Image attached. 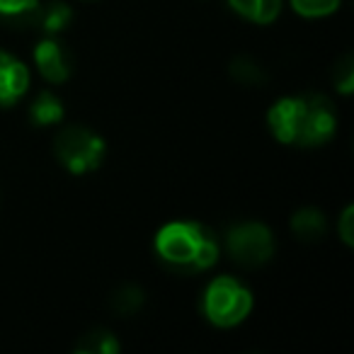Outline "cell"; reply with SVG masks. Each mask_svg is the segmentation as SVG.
<instances>
[{"label":"cell","mask_w":354,"mask_h":354,"mask_svg":"<svg viewBox=\"0 0 354 354\" xmlns=\"http://www.w3.org/2000/svg\"><path fill=\"white\" fill-rule=\"evenodd\" d=\"M252 291L236 277H214L202 294V313L214 328H236L250 315Z\"/></svg>","instance_id":"3957f363"},{"label":"cell","mask_w":354,"mask_h":354,"mask_svg":"<svg viewBox=\"0 0 354 354\" xmlns=\"http://www.w3.org/2000/svg\"><path fill=\"white\" fill-rule=\"evenodd\" d=\"M143 301H146V294H143L141 286L124 284L112 294V308L122 315H133L143 308Z\"/></svg>","instance_id":"9a60e30c"},{"label":"cell","mask_w":354,"mask_h":354,"mask_svg":"<svg viewBox=\"0 0 354 354\" xmlns=\"http://www.w3.org/2000/svg\"><path fill=\"white\" fill-rule=\"evenodd\" d=\"M291 231L304 243L323 241V236L328 233V218L320 209L304 207L291 216Z\"/></svg>","instance_id":"30bf717a"},{"label":"cell","mask_w":354,"mask_h":354,"mask_svg":"<svg viewBox=\"0 0 354 354\" xmlns=\"http://www.w3.org/2000/svg\"><path fill=\"white\" fill-rule=\"evenodd\" d=\"M41 0H0V22L12 30L37 27Z\"/></svg>","instance_id":"ba28073f"},{"label":"cell","mask_w":354,"mask_h":354,"mask_svg":"<svg viewBox=\"0 0 354 354\" xmlns=\"http://www.w3.org/2000/svg\"><path fill=\"white\" fill-rule=\"evenodd\" d=\"M156 255L167 270L180 274H202L218 262V241L199 221H170L153 238Z\"/></svg>","instance_id":"7a4b0ae2"},{"label":"cell","mask_w":354,"mask_h":354,"mask_svg":"<svg viewBox=\"0 0 354 354\" xmlns=\"http://www.w3.org/2000/svg\"><path fill=\"white\" fill-rule=\"evenodd\" d=\"M274 233L260 221L233 223L226 231V250L238 265L260 267L267 265L274 255Z\"/></svg>","instance_id":"5b68a950"},{"label":"cell","mask_w":354,"mask_h":354,"mask_svg":"<svg viewBox=\"0 0 354 354\" xmlns=\"http://www.w3.org/2000/svg\"><path fill=\"white\" fill-rule=\"evenodd\" d=\"M231 75H233V80H238L241 85H248V88H257V85L267 83V73H265V68H262V64L250 59V56H238V59H233Z\"/></svg>","instance_id":"5bb4252c"},{"label":"cell","mask_w":354,"mask_h":354,"mask_svg":"<svg viewBox=\"0 0 354 354\" xmlns=\"http://www.w3.org/2000/svg\"><path fill=\"white\" fill-rule=\"evenodd\" d=\"M66 117V107L61 97L54 93H41L35 102L30 104V119L35 127H56Z\"/></svg>","instance_id":"7c38bea8"},{"label":"cell","mask_w":354,"mask_h":354,"mask_svg":"<svg viewBox=\"0 0 354 354\" xmlns=\"http://www.w3.org/2000/svg\"><path fill=\"white\" fill-rule=\"evenodd\" d=\"M281 6L284 0H228V8L252 25H272L279 17Z\"/></svg>","instance_id":"9c48e42d"},{"label":"cell","mask_w":354,"mask_h":354,"mask_svg":"<svg viewBox=\"0 0 354 354\" xmlns=\"http://www.w3.org/2000/svg\"><path fill=\"white\" fill-rule=\"evenodd\" d=\"M35 64L37 71L54 85H64L73 71V61H71L68 51L56 37H46L35 46Z\"/></svg>","instance_id":"8992f818"},{"label":"cell","mask_w":354,"mask_h":354,"mask_svg":"<svg viewBox=\"0 0 354 354\" xmlns=\"http://www.w3.org/2000/svg\"><path fill=\"white\" fill-rule=\"evenodd\" d=\"M122 352V342L117 339V335L109 330H90L80 337V342L75 344V354H117Z\"/></svg>","instance_id":"4fadbf2b"},{"label":"cell","mask_w":354,"mask_h":354,"mask_svg":"<svg viewBox=\"0 0 354 354\" xmlns=\"http://www.w3.org/2000/svg\"><path fill=\"white\" fill-rule=\"evenodd\" d=\"M270 133L284 146H325L337 131V109L325 95H289L267 112Z\"/></svg>","instance_id":"6da1fadb"},{"label":"cell","mask_w":354,"mask_h":354,"mask_svg":"<svg viewBox=\"0 0 354 354\" xmlns=\"http://www.w3.org/2000/svg\"><path fill=\"white\" fill-rule=\"evenodd\" d=\"M342 0H291L294 12H299L301 17L308 20H318V17H328L333 12H337Z\"/></svg>","instance_id":"2e32d148"},{"label":"cell","mask_w":354,"mask_h":354,"mask_svg":"<svg viewBox=\"0 0 354 354\" xmlns=\"http://www.w3.org/2000/svg\"><path fill=\"white\" fill-rule=\"evenodd\" d=\"M71 22H73V10H71V6H66L61 0H54V3L41 6L39 17H37V30H41L46 37H56L64 30H68Z\"/></svg>","instance_id":"8fae6325"},{"label":"cell","mask_w":354,"mask_h":354,"mask_svg":"<svg viewBox=\"0 0 354 354\" xmlns=\"http://www.w3.org/2000/svg\"><path fill=\"white\" fill-rule=\"evenodd\" d=\"M54 151L66 170L73 175H85V172H93L102 165L107 146H104V138L97 136L93 129L73 124V127H66L59 131Z\"/></svg>","instance_id":"277c9868"},{"label":"cell","mask_w":354,"mask_h":354,"mask_svg":"<svg viewBox=\"0 0 354 354\" xmlns=\"http://www.w3.org/2000/svg\"><path fill=\"white\" fill-rule=\"evenodd\" d=\"M337 233L339 238H342V243L347 248L354 245V207L349 204V207H344L342 216H339V223H337Z\"/></svg>","instance_id":"ac0fdd59"},{"label":"cell","mask_w":354,"mask_h":354,"mask_svg":"<svg viewBox=\"0 0 354 354\" xmlns=\"http://www.w3.org/2000/svg\"><path fill=\"white\" fill-rule=\"evenodd\" d=\"M30 90V68L17 56L0 51V107L17 104Z\"/></svg>","instance_id":"52a82bcc"},{"label":"cell","mask_w":354,"mask_h":354,"mask_svg":"<svg viewBox=\"0 0 354 354\" xmlns=\"http://www.w3.org/2000/svg\"><path fill=\"white\" fill-rule=\"evenodd\" d=\"M333 80H335V88H337L339 95L354 93V59L349 54H344L342 59L335 64Z\"/></svg>","instance_id":"e0dca14e"}]
</instances>
